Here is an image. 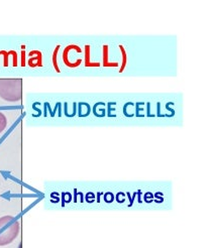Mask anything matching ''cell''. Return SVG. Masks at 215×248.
I'll return each instance as SVG.
<instances>
[{
	"label": "cell",
	"instance_id": "ba28073f",
	"mask_svg": "<svg viewBox=\"0 0 215 248\" xmlns=\"http://www.w3.org/2000/svg\"><path fill=\"white\" fill-rule=\"evenodd\" d=\"M60 46H57L55 51L53 53V58H52V61H53V66H54V69L57 73H60V68L58 66V60H57V57H58V53H59V49H60Z\"/></svg>",
	"mask_w": 215,
	"mask_h": 248
},
{
	"label": "cell",
	"instance_id": "3957f363",
	"mask_svg": "<svg viewBox=\"0 0 215 248\" xmlns=\"http://www.w3.org/2000/svg\"><path fill=\"white\" fill-rule=\"evenodd\" d=\"M71 49H76V51H77V53L80 54V53H82V48H81L79 46H77V45H69V46H67L65 47L64 52H63V57H62V59H63V62H64V64H65L68 68L74 69V68L79 67V66L82 64V60L79 59V60L76 61L75 63H71V61L69 60V53H70Z\"/></svg>",
	"mask_w": 215,
	"mask_h": 248
},
{
	"label": "cell",
	"instance_id": "6da1fadb",
	"mask_svg": "<svg viewBox=\"0 0 215 248\" xmlns=\"http://www.w3.org/2000/svg\"><path fill=\"white\" fill-rule=\"evenodd\" d=\"M20 230L19 222L12 216L0 217V246L14 242Z\"/></svg>",
	"mask_w": 215,
	"mask_h": 248
},
{
	"label": "cell",
	"instance_id": "7c38bea8",
	"mask_svg": "<svg viewBox=\"0 0 215 248\" xmlns=\"http://www.w3.org/2000/svg\"><path fill=\"white\" fill-rule=\"evenodd\" d=\"M25 65H27V64H25V53L22 49V52H21V66L24 67Z\"/></svg>",
	"mask_w": 215,
	"mask_h": 248
},
{
	"label": "cell",
	"instance_id": "5b68a950",
	"mask_svg": "<svg viewBox=\"0 0 215 248\" xmlns=\"http://www.w3.org/2000/svg\"><path fill=\"white\" fill-rule=\"evenodd\" d=\"M108 55H109V47H108V46L104 45L102 46V65H103V67L117 68L119 66V64L118 63H111V62H109Z\"/></svg>",
	"mask_w": 215,
	"mask_h": 248
},
{
	"label": "cell",
	"instance_id": "7a4b0ae2",
	"mask_svg": "<svg viewBox=\"0 0 215 248\" xmlns=\"http://www.w3.org/2000/svg\"><path fill=\"white\" fill-rule=\"evenodd\" d=\"M0 98L7 102H17L22 99V79H0Z\"/></svg>",
	"mask_w": 215,
	"mask_h": 248
},
{
	"label": "cell",
	"instance_id": "8992f818",
	"mask_svg": "<svg viewBox=\"0 0 215 248\" xmlns=\"http://www.w3.org/2000/svg\"><path fill=\"white\" fill-rule=\"evenodd\" d=\"M100 63H93L90 61V46L86 45L85 46V67L86 68H95L100 67Z\"/></svg>",
	"mask_w": 215,
	"mask_h": 248
},
{
	"label": "cell",
	"instance_id": "52a82bcc",
	"mask_svg": "<svg viewBox=\"0 0 215 248\" xmlns=\"http://www.w3.org/2000/svg\"><path fill=\"white\" fill-rule=\"evenodd\" d=\"M118 48L120 49V52H121V66H120V69H119V73H122L124 70H125V68H126V65H128V53H126V51H125V48H124V46H121V45H119L118 46Z\"/></svg>",
	"mask_w": 215,
	"mask_h": 248
},
{
	"label": "cell",
	"instance_id": "9c48e42d",
	"mask_svg": "<svg viewBox=\"0 0 215 248\" xmlns=\"http://www.w3.org/2000/svg\"><path fill=\"white\" fill-rule=\"evenodd\" d=\"M7 126V118L6 116L0 112V133H1Z\"/></svg>",
	"mask_w": 215,
	"mask_h": 248
},
{
	"label": "cell",
	"instance_id": "277c9868",
	"mask_svg": "<svg viewBox=\"0 0 215 248\" xmlns=\"http://www.w3.org/2000/svg\"><path fill=\"white\" fill-rule=\"evenodd\" d=\"M29 56L30 59L28 61V64L31 68L43 67V55L40 51H32Z\"/></svg>",
	"mask_w": 215,
	"mask_h": 248
},
{
	"label": "cell",
	"instance_id": "30bf717a",
	"mask_svg": "<svg viewBox=\"0 0 215 248\" xmlns=\"http://www.w3.org/2000/svg\"><path fill=\"white\" fill-rule=\"evenodd\" d=\"M0 55H3L4 57V67H7L8 66V57H9V53L8 52H5V51H1L0 52Z\"/></svg>",
	"mask_w": 215,
	"mask_h": 248
},
{
	"label": "cell",
	"instance_id": "8fae6325",
	"mask_svg": "<svg viewBox=\"0 0 215 248\" xmlns=\"http://www.w3.org/2000/svg\"><path fill=\"white\" fill-rule=\"evenodd\" d=\"M10 55H12V57H14V66L15 67H17V52H15V51H10V52H8Z\"/></svg>",
	"mask_w": 215,
	"mask_h": 248
}]
</instances>
